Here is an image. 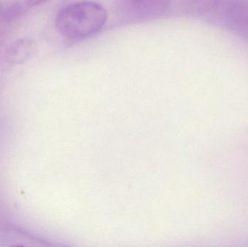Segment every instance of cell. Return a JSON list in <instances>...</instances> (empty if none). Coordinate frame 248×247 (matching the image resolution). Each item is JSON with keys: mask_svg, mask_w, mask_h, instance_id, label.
Returning <instances> with one entry per match:
<instances>
[{"mask_svg": "<svg viewBox=\"0 0 248 247\" xmlns=\"http://www.w3.org/2000/svg\"><path fill=\"white\" fill-rule=\"evenodd\" d=\"M107 20V11L102 4L93 1H80L60 10L55 26L62 37L78 42L98 34Z\"/></svg>", "mask_w": 248, "mask_h": 247, "instance_id": "obj_1", "label": "cell"}, {"mask_svg": "<svg viewBox=\"0 0 248 247\" xmlns=\"http://www.w3.org/2000/svg\"><path fill=\"white\" fill-rule=\"evenodd\" d=\"M36 51L35 41L29 37L21 38L10 44L6 52V59L12 65H22L29 61Z\"/></svg>", "mask_w": 248, "mask_h": 247, "instance_id": "obj_2", "label": "cell"}, {"mask_svg": "<svg viewBox=\"0 0 248 247\" xmlns=\"http://www.w3.org/2000/svg\"><path fill=\"white\" fill-rule=\"evenodd\" d=\"M227 20L231 29L248 39V2L231 3L227 10Z\"/></svg>", "mask_w": 248, "mask_h": 247, "instance_id": "obj_3", "label": "cell"}, {"mask_svg": "<svg viewBox=\"0 0 248 247\" xmlns=\"http://www.w3.org/2000/svg\"><path fill=\"white\" fill-rule=\"evenodd\" d=\"M22 11L21 4L18 2H14L8 4L0 9V20L4 22H10L17 18Z\"/></svg>", "mask_w": 248, "mask_h": 247, "instance_id": "obj_4", "label": "cell"}, {"mask_svg": "<svg viewBox=\"0 0 248 247\" xmlns=\"http://www.w3.org/2000/svg\"><path fill=\"white\" fill-rule=\"evenodd\" d=\"M49 1V0H26V4L31 7H35V6L39 5V4H43L46 1Z\"/></svg>", "mask_w": 248, "mask_h": 247, "instance_id": "obj_5", "label": "cell"}]
</instances>
